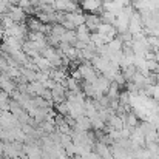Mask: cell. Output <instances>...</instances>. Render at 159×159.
Returning a JSON list of instances; mask_svg holds the SVG:
<instances>
[{"label":"cell","instance_id":"6da1fadb","mask_svg":"<svg viewBox=\"0 0 159 159\" xmlns=\"http://www.w3.org/2000/svg\"><path fill=\"white\" fill-rule=\"evenodd\" d=\"M104 0H80V8L88 14H101Z\"/></svg>","mask_w":159,"mask_h":159},{"label":"cell","instance_id":"7a4b0ae2","mask_svg":"<svg viewBox=\"0 0 159 159\" xmlns=\"http://www.w3.org/2000/svg\"><path fill=\"white\" fill-rule=\"evenodd\" d=\"M101 23H102V20H101L99 14H85V25L91 31V34L98 33V28H99Z\"/></svg>","mask_w":159,"mask_h":159},{"label":"cell","instance_id":"3957f363","mask_svg":"<svg viewBox=\"0 0 159 159\" xmlns=\"http://www.w3.org/2000/svg\"><path fill=\"white\" fill-rule=\"evenodd\" d=\"M93 128V125H91V119L88 117V116H79L77 119H76V125H74V128L73 130H80V131H90Z\"/></svg>","mask_w":159,"mask_h":159},{"label":"cell","instance_id":"277c9868","mask_svg":"<svg viewBox=\"0 0 159 159\" xmlns=\"http://www.w3.org/2000/svg\"><path fill=\"white\" fill-rule=\"evenodd\" d=\"M66 20H70L76 28L80 25H85V14L82 11H74V12H66Z\"/></svg>","mask_w":159,"mask_h":159},{"label":"cell","instance_id":"5b68a950","mask_svg":"<svg viewBox=\"0 0 159 159\" xmlns=\"http://www.w3.org/2000/svg\"><path fill=\"white\" fill-rule=\"evenodd\" d=\"M94 87L98 88V91H99V93H102V94H107V93H108V90H110V87H111V82H110V80L107 79L104 74H101V76L98 77V80H96Z\"/></svg>","mask_w":159,"mask_h":159},{"label":"cell","instance_id":"8992f818","mask_svg":"<svg viewBox=\"0 0 159 159\" xmlns=\"http://www.w3.org/2000/svg\"><path fill=\"white\" fill-rule=\"evenodd\" d=\"M91 125H93V128H94V130H98V131H101V130H104V128H105V122L99 117V114H98V116H94V117H91Z\"/></svg>","mask_w":159,"mask_h":159},{"label":"cell","instance_id":"52a82bcc","mask_svg":"<svg viewBox=\"0 0 159 159\" xmlns=\"http://www.w3.org/2000/svg\"><path fill=\"white\" fill-rule=\"evenodd\" d=\"M153 99H155L156 102H159V84H156V85H155V91H153Z\"/></svg>","mask_w":159,"mask_h":159},{"label":"cell","instance_id":"ba28073f","mask_svg":"<svg viewBox=\"0 0 159 159\" xmlns=\"http://www.w3.org/2000/svg\"><path fill=\"white\" fill-rule=\"evenodd\" d=\"M155 54H156V57H155V59H156V62L159 63V51H158V53H155Z\"/></svg>","mask_w":159,"mask_h":159}]
</instances>
